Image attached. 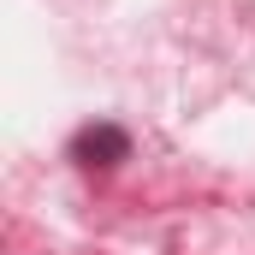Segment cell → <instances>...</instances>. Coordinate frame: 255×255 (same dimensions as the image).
Segmentation results:
<instances>
[{
  "label": "cell",
  "mask_w": 255,
  "mask_h": 255,
  "mask_svg": "<svg viewBox=\"0 0 255 255\" xmlns=\"http://www.w3.org/2000/svg\"><path fill=\"white\" fill-rule=\"evenodd\" d=\"M125 154H130V136L119 125H83L71 136V160L77 166H119Z\"/></svg>",
  "instance_id": "obj_1"
}]
</instances>
